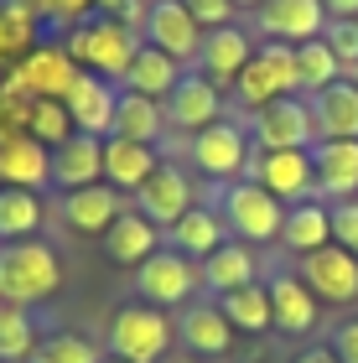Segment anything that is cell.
<instances>
[{
	"label": "cell",
	"instance_id": "obj_1",
	"mask_svg": "<svg viewBox=\"0 0 358 363\" xmlns=\"http://www.w3.org/2000/svg\"><path fill=\"white\" fill-rule=\"evenodd\" d=\"M62 47H68V57L78 62V68H89V73L109 78V84H120L125 68L140 52V31H130L109 11H89V16H78L73 26H62Z\"/></svg>",
	"mask_w": 358,
	"mask_h": 363
},
{
	"label": "cell",
	"instance_id": "obj_2",
	"mask_svg": "<svg viewBox=\"0 0 358 363\" xmlns=\"http://www.w3.org/2000/svg\"><path fill=\"white\" fill-rule=\"evenodd\" d=\"M62 286V259L52 244L42 239H11L0 244V296H6V306H42L52 301Z\"/></svg>",
	"mask_w": 358,
	"mask_h": 363
},
{
	"label": "cell",
	"instance_id": "obj_3",
	"mask_svg": "<svg viewBox=\"0 0 358 363\" xmlns=\"http://www.w3.org/2000/svg\"><path fill=\"white\" fill-rule=\"evenodd\" d=\"M213 208H218L223 228H229V239H239V244H275V239H281L286 203H275L254 177L218 182V187H213Z\"/></svg>",
	"mask_w": 358,
	"mask_h": 363
},
{
	"label": "cell",
	"instance_id": "obj_4",
	"mask_svg": "<svg viewBox=\"0 0 358 363\" xmlns=\"http://www.w3.org/2000/svg\"><path fill=\"white\" fill-rule=\"evenodd\" d=\"M296 47L286 42H254V57L244 62V73L234 78V104L244 114H259L265 104H275V99L296 94Z\"/></svg>",
	"mask_w": 358,
	"mask_h": 363
},
{
	"label": "cell",
	"instance_id": "obj_5",
	"mask_svg": "<svg viewBox=\"0 0 358 363\" xmlns=\"http://www.w3.org/2000/svg\"><path fill=\"white\" fill-rule=\"evenodd\" d=\"M177 342V322L167 311L145 306V301H130L109 317V358H125V363H161Z\"/></svg>",
	"mask_w": 358,
	"mask_h": 363
},
{
	"label": "cell",
	"instance_id": "obj_6",
	"mask_svg": "<svg viewBox=\"0 0 358 363\" xmlns=\"http://www.w3.org/2000/svg\"><path fill=\"white\" fill-rule=\"evenodd\" d=\"M250 161H254V140H250V130H244L239 120H213L208 130H198V135H187V167L208 177L218 187V182H234L250 172Z\"/></svg>",
	"mask_w": 358,
	"mask_h": 363
},
{
	"label": "cell",
	"instance_id": "obj_7",
	"mask_svg": "<svg viewBox=\"0 0 358 363\" xmlns=\"http://www.w3.org/2000/svg\"><path fill=\"white\" fill-rule=\"evenodd\" d=\"M203 280H198V259L177 255L172 244H161V250L145 259V265H135V301L156 306V311H182L187 301H198Z\"/></svg>",
	"mask_w": 358,
	"mask_h": 363
},
{
	"label": "cell",
	"instance_id": "obj_8",
	"mask_svg": "<svg viewBox=\"0 0 358 363\" xmlns=\"http://www.w3.org/2000/svg\"><path fill=\"white\" fill-rule=\"evenodd\" d=\"M192 203H203L198 187H192V172H187V167H177V161H167V156H161V167L145 177L135 192H130V208L145 213V218H151L161 234H167V228L182 218Z\"/></svg>",
	"mask_w": 358,
	"mask_h": 363
},
{
	"label": "cell",
	"instance_id": "obj_9",
	"mask_svg": "<svg viewBox=\"0 0 358 363\" xmlns=\"http://www.w3.org/2000/svg\"><path fill=\"white\" fill-rule=\"evenodd\" d=\"M250 140L254 151H312L317 145V125H312V109H306V99L286 94L265 104L259 114H250Z\"/></svg>",
	"mask_w": 358,
	"mask_h": 363
},
{
	"label": "cell",
	"instance_id": "obj_10",
	"mask_svg": "<svg viewBox=\"0 0 358 363\" xmlns=\"http://www.w3.org/2000/svg\"><path fill=\"white\" fill-rule=\"evenodd\" d=\"M259 187H265L275 203H306V197H317V167H312V151H254L250 172Z\"/></svg>",
	"mask_w": 358,
	"mask_h": 363
},
{
	"label": "cell",
	"instance_id": "obj_11",
	"mask_svg": "<svg viewBox=\"0 0 358 363\" xmlns=\"http://www.w3.org/2000/svg\"><path fill=\"white\" fill-rule=\"evenodd\" d=\"M234 327L223 317V306L213 296H198V301L182 306V317H177V342H182V353H192L198 363H213V358H229L234 353Z\"/></svg>",
	"mask_w": 358,
	"mask_h": 363
},
{
	"label": "cell",
	"instance_id": "obj_12",
	"mask_svg": "<svg viewBox=\"0 0 358 363\" xmlns=\"http://www.w3.org/2000/svg\"><path fill=\"white\" fill-rule=\"evenodd\" d=\"M140 42L161 47L167 57H177V62L187 68V62H198L203 26L187 16L182 0H145V16H140Z\"/></svg>",
	"mask_w": 358,
	"mask_h": 363
},
{
	"label": "cell",
	"instance_id": "obj_13",
	"mask_svg": "<svg viewBox=\"0 0 358 363\" xmlns=\"http://www.w3.org/2000/svg\"><path fill=\"white\" fill-rule=\"evenodd\" d=\"M306 291L328 306H353L358 301V255H348L343 244H322V250L301 255V270Z\"/></svg>",
	"mask_w": 358,
	"mask_h": 363
},
{
	"label": "cell",
	"instance_id": "obj_14",
	"mask_svg": "<svg viewBox=\"0 0 358 363\" xmlns=\"http://www.w3.org/2000/svg\"><path fill=\"white\" fill-rule=\"evenodd\" d=\"M322 26H328L322 0H259L254 6V37L259 42L301 47V42L322 37Z\"/></svg>",
	"mask_w": 358,
	"mask_h": 363
},
{
	"label": "cell",
	"instance_id": "obj_15",
	"mask_svg": "<svg viewBox=\"0 0 358 363\" xmlns=\"http://www.w3.org/2000/svg\"><path fill=\"white\" fill-rule=\"evenodd\" d=\"M161 114H167V130H182V135H198L213 120H223V89H213L203 73H182L177 89L161 99Z\"/></svg>",
	"mask_w": 358,
	"mask_h": 363
},
{
	"label": "cell",
	"instance_id": "obj_16",
	"mask_svg": "<svg viewBox=\"0 0 358 363\" xmlns=\"http://www.w3.org/2000/svg\"><path fill=\"white\" fill-rule=\"evenodd\" d=\"M250 57H254V37L234 21V26L203 31V47H198L192 73H203L213 89H234V78L244 73V62H250Z\"/></svg>",
	"mask_w": 358,
	"mask_h": 363
},
{
	"label": "cell",
	"instance_id": "obj_17",
	"mask_svg": "<svg viewBox=\"0 0 358 363\" xmlns=\"http://www.w3.org/2000/svg\"><path fill=\"white\" fill-rule=\"evenodd\" d=\"M0 187H52V151L26 130H0Z\"/></svg>",
	"mask_w": 358,
	"mask_h": 363
},
{
	"label": "cell",
	"instance_id": "obj_18",
	"mask_svg": "<svg viewBox=\"0 0 358 363\" xmlns=\"http://www.w3.org/2000/svg\"><path fill=\"white\" fill-rule=\"evenodd\" d=\"M115 99H120V84H109V78L78 68L73 89L62 94V104H68V114H73V130H84V135H99V140H104L109 130H115Z\"/></svg>",
	"mask_w": 358,
	"mask_h": 363
},
{
	"label": "cell",
	"instance_id": "obj_19",
	"mask_svg": "<svg viewBox=\"0 0 358 363\" xmlns=\"http://www.w3.org/2000/svg\"><path fill=\"white\" fill-rule=\"evenodd\" d=\"M125 208H130V203H125V192H115L109 182H94V187L62 192L57 218H62V228H73V234H99V239H104V228L115 223Z\"/></svg>",
	"mask_w": 358,
	"mask_h": 363
},
{
	"label": "cell",
	"instance_id": "obj_20",
	"mask_svg": "<svg viewBox=\"0 0 358 363\" xmlns=\"http://www.w3.org/2000/svg\"><path fill=\"white\" fill-rule=\"evenodd\" d=\"M265 286H270L275 333H286V337H306V333H312L317 317H322V301L306 291V280H301L296 270H275Z\"/></svg>",
	"mask_w": 358,
	"mask_h": 363
},
{
	"label": "cell",
	"instance_id": "obj_21",
	"mask_svg": "<svg viewBox=\"0 0 358 363\" xmlns=\"http://www.w3.org/2000/svg\"><path fill=\"white\" fill-rule=\"evenodd\" d=\"M161 244H167V234H161L145 213H135V208H125L120 218L104 228V259H109V265H125V270L145 265Z\"/></svg>",
	"mask_w": 358,
	"mask_h": 363
},
{
	"label": "cell",
	"instance_id": "obj_22",
	"mask_svg": "<svg viewBox=\"0 0 358 363\" xmlns=\"http://www.w3.org/2000/svg\"><path fill=\"white\" fill-rule=\"evenodd\" d=\"M94 182H104V140L73 130V135L52 151V187L57 192H78V187H94Z\"/></svg>",
	"mask_w": 358,
	"mask_h": 363
},
{
	"label": "cell",
	"instance_id": "obj_23",
	"mask_svg": "<svg viewBox=\"0 0 358 363\" xmlns=\"http://www.w3.org/2000/svg\"><path fill=\"white\" fill-rule=\"evenodd\" d=\"M306 109H312L317 140H358V84L353 78H337L322 94H306Z\"/></svg>",
	"mask_w": 358,
	"mask_h": 363
},
{
	"label": "cell",
	"instance_id": "obj_24",
	"mask_svg": "<svg viewBox=\"0 0 358 363\" xmlns=\"http://www.w3.org/2000/svg\"><path fill=\"white\" fill-rule=\"evenodd\" d=\"M16 78H21L37 99H62V94L73 89V78H78V62L68 57V47H62V42H37L21 57Z\"/></svg>",
	"mask_w": 358,
	"mask_h": 363
},
{
	"label": "cell",
	"instance_id": "obj_25",
	"mask_svg": "<svg viewBox=\"0 0 358 363\" xmlns=\"http://www.w3.org/2000/svg\"><path fill=\"white\" fill-rule=\"evenodd\" d=\"M312 167H317V197L322 203L358 197V140H317Z\"/></svg>",
	"mask_w": 358,
	"mask_h": 363
},
{
	"label": "cell",
	"instance_id": "obj_26",
	"mask_svg": "<svg viewBox=\"0 0 358 363\" xmlns=\"http://www.w3.org/2000/svg\"><path fill=\"white\" fill-rule=\"evenodd\" d=\"M167 244H172L177 255H187V259H208L218 244H229V228H223V218H218L213 203H192L182 218L167 228Z\"/></svg>",
	"mask_w": 358,
	"mask_h": 363
},
{
	"label": "cell",
	"instance_id": "obj_27",
	"mask_svg": "<svg viewBox=\"0 0 358 363\" xmlns=\"http://www.w3.org/2000/svg\"><path fill=\"white\" fill-rule=\"evenodd\" d=\"M254 275H259V265H254L250 244H239V239L218 244L208 259H198L203 296H229V291H239V286H254Z\"/></svg>",
	"mask_w": 358,
	"mask_h": 363
},
{
	"label": "cell",
	"instance_id": "obj_28",
	"mask_svg": "<svg viewBox=\"0 0 358 363\" xmlns=\"http://www.w3.org/2000/svg\"><path fill=\"white\" fill-rule=\"evenodd\" d=\"M161 167V151L156 145H140V140H120V135H104V182L115 192H135L145 177Z\"/></svg>",
	"mask_w": 358,
	"mask_h": 363
},
{
	"label": "cell",
	"instance_id": "obj_29",
	"mask_svg": "<svg viewBox=\"0 0 358 363\" xmlns=\"http://www.w3.org/2000/svg\"><path fill=\"white\" fill-rule=\"evenodd\" d=\"M187 68L177 57H167L161 47H151V42H140V52H135V62L125 68V78H120V89H130V94H145V99H167L172 89H177V78H182Z\"/></svg>",
	"mask_w": 358,
	"mask_h": 363
},
{
	"label": "cell",
	"instance_id": "obj_30",
	"mask_svg": "<svg viewBox=\"0 0 358 363\" xmlns=\"http://www.w3.org/2000/svg\"><path fill=\"white\" fill-rule=\"evenodd\" d=\"M109 135L120 140H140V145H156L167 135V114H161V99H145V94H130L120 89L115 99V130Z\"/></svg>",
	"mask_w": 358,
	"mask_h": 363
},
{
	"label": "cell",
	"instance_id": "obj_31",
	"mask_svg": "<svg viewBox=\"0 0 358 363\" xmlns=\"http://www.w3.org/2000/svg\"><path fill=\"white\" fill-rule=\"evenodd\" d=\"M291 255H312L322 244H332V223H328V203H317V197H306V203H291L286 208V223H281V239Z\"/></svg>",
	"mask_w": 358,
	"mask_h": 363
},
{
	"label": "cell",
	"instance_id": "obj_32",
	"mask_svg": "<svg viewBox=\"0 0 358 363\" xmlns=\"http://www.w3.org/2000/svg\"><path fill=\"white\" fill-rule=\"evenodd\" d=\"M213 301L223 306V317H229L234 333H250V337L275 333V311H270V286H265V280L239 286V291H229V296H213Z\"/></svg>",
	"mask_w": 358,
	"mask_h": 363
},
{
	"label": "cell",
	"instance_id": "obj_33",
	"mask_svg": "<svg viewBox=\"0 0 358 363\" xmlns=\"http://www.w3.org/2000/svg\"><path fill=\"white\" fill-rule=\"evenodd\" d=\"M42 218H47L42 192H31V187H0V244H11V239H37Z\"/></svg>",
	"mask_w": 358,
	"mask_h": 363
},
{
	"label": "cell",
	"instance_id": "obj_34",
	"mask_svg": "<svg viewBox=\"0 0 358 363\" xmlns=\"http://www.w3.org/2000/svg\"><path fill=\"white\" fill-rule=\"evenodd\" d=\"M26 363H104L99 342H89L84 333H68V327H52V333L37 337Z\"/></svg>",
	"mask_w": 358,
	"mask_h": 363
},
{
	"label": "cell",
	"instance_id": "obj_35",
	"mask_svg": "<svg viewBox=\"0 0 358 363\" xmlns=\"http://www.w3.org/2000/svg\"><path fill=\"white\" fill-rule=\"evenodd\" d=\"M337 78H343V62L332 57V47L322 37L296 47V84H301V94H322L328 84H337Z\"/></svg>",
	"mask_w": 358,
	"mask_h": 363
},
{
	"label": "cell",
	"instance_id": "obj_36",
	"mask_svg": "<svg viewBox=\"0 0 358 363\" xmlns=\"http://www.w3.org/2000/svg\"><path fill=\"white\" fill-rule=\"evenodd\" d=\"M37 317L26 306H6L0 311V363H26L37 348Z\"/></svg>",
	"mask_w": 358,
	"mask_h": 363
},
{
	"label": "cell",
	"instance_id": "obj_37",
	"mask_svg": "<svg viewBox=\"0 0 358 363\" xmlns=\"http://www.w3.org/2000/svg\"><path fill=\"white\" fill-rule=\"evenodd\" d=\"M37 16L31 11H21L16 6V0H0V68H6V62L16 57V52H31V47H37Z\"/></svg>",
	"mask_w": 358,
	"mask_h": 363
},
{
	"label": "cell",
	"instance_id": "obj_38",
	"mask_svg": "<svg viewBox=\"0 0 358 363\" xmlns=\"http://www.w3.org/2000/svg\"><path fill=\"white\" fill-rule=\"evenodd\" d=\"M26 135H37L47 151H57V145L73 135L68 104H62V99H37V104H31V120H26Z\"/></svg>",
	"mask_w": 358,
	"mask_h": 363
},
{
	"label": "cell",
	"instance_id": "obj_39",
	"mask_svg": "<svg viewBox=\"0 0 358 363\" xmlns=\"http://www.w3.org/2000/svg\"><path fill=\"white\" fill-rule=\"evenodd\" d=\"M328 223H332V244H343L348 255H358V197L328 203Z\"/></svg>",
	"mask_w": 358,
	"mask_h": 363
},
{
	"label": "cell",
	"instance_id": "obj_40",
	"mask_svg": "<svg viewBox=\"0 0 358 363\" xmlns=\"http://www.w3.org/2000/svg\"><path fill=\"white\" fill-rule=\"evenodd\" d=\"M322 42L332 47V57L343 62V68H358V16L353 21H328L322 26Z\"/></svg>",
	"mask_w": 358,
	"mask_h": 363
},
{
	"label": "cell",
	"instance_id": "obj_41",
	"mask_svg": "<svg viewBox=\"0 0 358 363\" xmlns=\"http://www.w3.org/2000/svg\"><path fill=\"white\" fill-rule=\"evenodd\" d=\"M187 6V16L198 21L203 31H218V26H234V16H239V6L234 0H182Z\"/></svg>",
	"mask_w": 358,
	"mask_h": 363
},
{
	"label": "cell",
	"instance_id": "obj_42",
	"mask_svg": "<svg viewBox=\"0 0 358 363\" xmlns=\"http://www.w3.org/2000/svg\"><path fill=\"white\" fill-rule=\"evenodd\" d=\"M328 348L337 353V363H358V317L343 322V327H332V342Z\"/></svg>",
	"mask_w": 358,
	"mask_h": 363
},
{
	"label": "cell",
	"instance_id": "obj_43",
	"mask_svg": "<svg viewBox=\"0 0 358 363\" xmlns=\"http://www.w3.org/2000/svg\"><path fill=\"white\" fill-rule=\"evenodd\" d=\"M322 11H328V21H353L358 0H322Z\"/></svg>",
	"mask_w": 358,
	"mask_h": 363
},
{
	"label": "cell",
	"instance_id": "obj_44",
	"mask_svg": "<svg viewBox=\"0 0 358 363\" xmlns=\"http://www.w3.org/2000/svg\"><path fill=\"white\" fill-rule=\"evenodd\" d=\"M291 363H337V353L328 348V342H322V348H306V353H296Z\"/></svg>",
	"mask_w": 358,
	"mask_h": 363
},
{
	"label": "cell",
	"instance_id": "obj_45",
	"mask_svg": "<svg viewBox=\"0 0 358 363\" xmlns=\"http://www.w3.org/2000/svg\"><path fill=\"white\" fill-rule=\"evenodd\" d=\"M161 363H198V358H192V353H177V358H161Z\"/></svg>",
	"mask_w": 358,
	"mask_h": 363
},
{
	"label": "cell",
	"instance_id": "obj_46",
	"mask_svg": "<svg viewBox=\"0 0 358 363\" xmlns=\"http://www.w3.org/2000/svg\"><path fill=\"white\" fill-rule=\"evenodd\" d=\"M234 6H239V11H254V6H259V0H234Z\"/></svg>",
	"mask_w": 358,
	"mask_h": 363
},
{
	"label": "cell",
	"instance_id": "obj_47",
	"mask_svg": "<svg viewBox=\"0 0 358 363\" xmlns=\"http://www.w3.org/2000/svg\"><path fill=\"white\" fill-rule=\"evenodd\" d=\"M104 363H125V358H109V353H104Z\"/></svg>",
	"mask_w": 358,
	"mask_h": 363
},
{
	"label": "cell",
	"instance_id": "obj_48",
	"mask_svg": "<svg viewBox=\"0 0 358 363\" xmlns=\"http://www.w3.org/2000/svg\"><path fill=\"white\" fill-rule=\"evenodd\" d=\"M348 78H353V84H358V68H348Z\"/></svg>",
	"mask_w": 358,
	"mask_h": 363
},
{
	"label": "cell",
	"instance_id": "obj_49",
	"mask_svg": "<svg viewBox=\"0 0 358 363\" xmlns=\"http://www.w3.org/2000/svg\"><path fill=\"white\" fill-rule=\"evenodd\" d=\"M0 311H6V296H0Z\"/></svg>",
	"mask_w": 358,
	"mask_h": 363
}]
</instances>
